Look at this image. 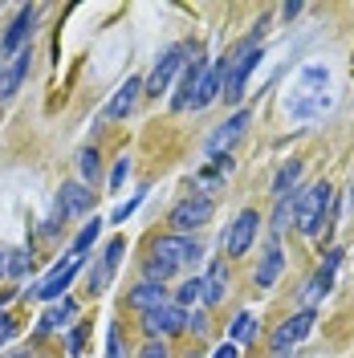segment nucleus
Masks as SVG:
<instances>
[{
  "mask_svg": "<svg viewBox=\"0 0 354 358\" xmlns=\"http://www.w3.org/2000/svg\"><path fill=\"white\" fill-rule=\"evenodd\" d=\"M204 257V248H199V241H192V236H159L155 245H151V257H147V281H155V285H163L167 277H176L183 265H192V261H199Z\"/></svg>",
  "mask_w": 354,
  "mask_h": 358,
  "instance_id": "obj_1",
  "label": "nucleus"
},
{
  "mask_svg": "<svg viewBox=\"0 0 354 358\" xmlns=\"http://www.w3.org/2000/svg\"><path fill=\"white\" fill-rule=\"evenodd\" d=\"M330 212H334V187L326 179H318V183L302 187V192L293 196V228H297L302 236H318L322 228L330 232L334 228Z\"/></svg>",
  "mask_w": 354,
  "mask_h": 358,
  "instance_id": "obj_2",
  "label": "nucleus"
},
{
  "mask_svg": "<svg viewBox=\"0 0 354 358\" xmlns=\"http://www.w3.org/2000/svg\"><path fill=\"white\" fill-rule=\"evenodd\" d=\"M212 212H216L212 196H199V192H192L187 200H179L176 208H171L167 224H171V232H176V236H192L196 228H204V224L212 220Z\"/></svg>",
  "mask_w": 354,
  "mask_h": 358,
  "instance_id": "obj_3",
  "label": "nucleus"
},
{
  "mask_svg": "<svg viewBox=\"0 0 354 358\" xmlns=\"http://www.w3.org/2000/svg\"><path fill=\"white\" fill-rule=\"evenodd\" d=\"M187 57H192V45H183V41L171 45V49H167V53H163V57L155 62V69H151V78L143 82V90H147L151 98L167 94V86L176 82V73H179L183 66H187Z\"/></svg>",
  "mask_w": 354,
  "mask_h": 358,
  "instance_id": "obj_4",
  "label": "nucleus"
},
{
  "mask_svg": "<svg viewBox=\"0 0 354 358\" xmlns=\"http://www.w3.org/2000/svg\"><path fill=\"white\" fill-rule=\"evenodd\" d=\"M187 330V310L179 306H159V310L143 313V334L151 342H163V338H176Z\"/></svg>",
  "mask_w": 354,
  "mask_h": 358,
  "instance_id": "obj_5",
  "label": "nucleus"
},
{
  "mask_svg": "<svg viewBox=\"0 0 354 358\" xmlns=\"http://www.w3.org/2000/svg\"><path fill=\"white\" fill-rule=\"evenodd\" d=\"M82 265H86V257H73V252H69L66 261H57V265L49 268V277H45L33 293H37L41 301H57V297H66V289L73 285V277L82 273Z\"/></svg>",
  "mask_w": 354,
  "mask_h": 358,
  "instance_id": "obj_6",
  "label": "nucleus"
},
{
  "mask_svg": "<svg viewBox=\"0 0 354 358\" xmlns=\"http://www.w3.org/2000/svg\"><path fill=\"white\" fill-rule=\"evenodd\" d=\"M90 208H94V192H90L82 179H69V183H62V192L53 200V216L57 220H69V216H82Z\"/></svg>",
  "mask_w": 354,
  "mask_h": 358,
  "instance_id": "obj_7",
  "label": "nucleus"
},
{
  "mask_svg": "<svg viewBox=\"0 0 354 358\" xmlns=\"http://www.w3.org/2000/svg\"><path fill=\"white\" fill-rule=\"evenodd\" d=\"M37 13H41V8L24 4L21 13L13 17V24L4 29V37H0V53H4L8 62H13V57H17V53L24 49V41H29V33H33V24H37Z\"/></svg>",
  "mask_w": 354,
  "mask_h": 358,
  "instance_id": "obj_8",
  "label": "nucleus"
},
{
  "mask_svg": "<svg viewBox=\"0 0 354 358\" xmlns=\"http://www.w3.org/2000/svg\"><path fill=\"white\" fill-rule=\"evenodd\" d=\"M257 224H261V216H257L253 208H244L241 216L228 224V236H224V252H228V257H244V252H248V245L257 241Z\"/></svg>",
  "mask_w": 354,
  "mask_h": 358,
  "instance_id": "obj_9",
  "label": "nucleus"
},
{
  "mask_svg": "<svg viewBox=\"0 0 354 358\" xmlns=\"http://www.w3.org/2000/svg\"><path fill=\"white\" fill-rule=\"evenodd\" d=\"M248 118H253L248 110H236V114H232V118L224 122L220 131H216L212 138H208V155H212V159H220V151L228 155V151H232V147H236V143L244 138V131H248Z\"/></svg>",
  "mask_w": 354,
  "mask_h": 358,
  "instance_id": "obj_10",
  "label": "nucleus"
},
{
  "mask_svg": "<svg viewBox=\"0 0 354 358\" xmlns=\"http://www.w3.org/2000/svg\"><path fill=\"white\" fill-rule=\"evenodd\" d=\"M208 57H192L187 66H183V78H179V86H176V98H171V110H192V98H196V86H199V78L208 73Z\"/></svg>",
  "mask_w": 354,
  "mask_h": 358,
  "instance_id": "obj_11",
  "label": "nucleus"
},
{
  "mask_svg": "<svg viewBox=\"0 0 354 358\" xmlns=\"http://www.w3.org/2000/svg\"><path fill=\"white\" fill-rule=\"evenodd\" d=\"M29 62H33V49H29V45H24L13 62H0V102L17 94V86H21L24 73H29Z\"/></svg>",
  "mask_w": 354,
  "mask_h": 358,
  "instance_id": "obj_12",
  "label": "nucleus"
},
{
  "mask_svg": "<svg viewBox=\"0 0 354 358\" xmlns=\"http://www.w3.org/2000/svg\"><path fill=\"white\" fill-rule=\"evenodd\" d=\"M139 94H143V78H127L122 86L111 94V102H106V118H127V114L139 106Z\"/></svg>",
  "mask_w": 354,
  "mask_h": 358,
  "instance_id": "obj_13",
  "label": "nucleus"
},
{
  "mask_svg": "<svg viewBox=\"0 0 354 358\" xmlns=\"http://www.w3.org/2000/svg\"><path fill=\"white\" fill-rule=\"evenodd\" d=\"M281 268H285V252H281V245H277V236L265 245V257L257 261V289H273V281L281 277Z\"/></svg>",
  "mask_w": 354,
  "mask_h": 358,
  "instance_id": "obj_14",
  "label": "nucleus"
},
{
  "mask_svg": "<svg viewBox=\"0 0 354 358\" xmlns=\"http://www.w3.org/2000/svg\"><path fill=\"white\" fill-rule=\"evenodd\" d=\"M127 306L139 310V313H151V310H159V306H171V301H167V289H163V285L143 281V285H134V289L127 293Z\"/></svg>",
  "mask_w": 354,
  "mask_h": 358,
  "instance_id": "obj_15",
  "label": "nucleus"
},
{
  "mask_svg": "<svg viewBox=\"0 0 354 358\" xmlns=\"http://www.w3.org/2000/svg\"><path fill=\"white\" fill-rule=\"evenodd\" d=\"M338 261H342V248H330L326 252V265L313 273V281L306 285V301H318V297H326L334 285V273H338Z\"/></svg>",
  "mask_w": 354,
  "mask_h": 358,
  "instance_id": "obj_16",
  "label": "nucleus"
},
{
  "mask_svg": "<svg viewBox=\"0 0 354 358\" xmlns=\"http://www.w3.org/2000/svg\"><path fill=\"white\" fill-rule=\"evenodd\" d=\"M216 98H224V78H220V69L212 66L204 78H199V86H196V98H192V110H208Z\"/></svg>",
  "mask_w": 354,
  "mask_h": 358,
  "instance_id": "obj_17",
  "label": "nucleus"
},
{
  "mask_svg": "<svg viewBox=\"0 0 354 358\" xmlns=\"http://www.w3.org/2000/svg\"><path fill=\"white\" fill-rule=\"evenodd\" d=\"M224 293H228V265H224V261H216V265L208 268V277L199 281V301L216 306Z\"/></svg>",
  "mask_w": 354,
  "mask_h": 358,
  "instance_id": "obj_18",
  "label": "nucleus"
},
{
  "mask_svg": "<svg viewBox=\"0 0 354 358\" xmlns=\"http://www.w3.org/2000/svg\"><path fill=\"white\" fill-rule=\"evenodd\" d=\"M302 171H306V163H302V159H289V163H281V171L273 176V200H285L289 192H297V179H302Z\"/></svg>",
  "mask_w": 354,
  "mask_h": 358,
  "instance_id": "obj_19",
  "label": "nucleus"
},
{
  "mask_svg": "<svg viewBox=\"0 0 354 358\" xmlns=\"http://www.w3.org/2000/svg\"><path fill=\"white\" fill-rule=\"evenodd\" d=\"M73 317H78V301H73V297H62V301H57V306H53V310H49V313L41 317L37 334H49V330H62V326H69Z\"/></svg>",
  "mask_w": 354,
  "mask_h": 358,
  "instance_id": "obj_20",
  "label": "nucleus"
},
{
  "mask_svg": "<svg viewBox=\"0 0 354 358\" xmlns=\"http://www.w3.org/2000/svg\"><path fill=\"white\" fill-rule=\"evenodd\" d=\"M78 176H82L86 187L102 176V155H98V147H82V151H78Z\"/></svg>",
  "mask_w": 354,
  "mask_h": 358,
  "instance_id": "obj_21",
  "label": "nucleus"
},
{
  "mask_svg": "<svg viewBox=\"0 0 354 358\" xmlns=\"http://www.w3.org/2000/svg\"><path fill=\"white\" fill-rule=\"evenodd\" d=\"M102 224H106V220H98V216H94V220H90L86 228H82V232L73 236V245H69V252H73V257H86L90 248H94V241L102 236Z\"/></svg>",
  "mask_w": 354,
  "mask_h": 358,
  "instance_id": "obj_22",
  "label": "nucleus"
},
{
  "mask_svg": "<svg viewBox=\"0 0 354 358\" xmlns=\"http://www.w3.org/2000/svg\"><path fill=\"white\" fill-rule=\"evenodd\" d=\"M293 346H297V338H293V330H289V322H281V326L273 330V338H269V355L273 358H289Z\"/></svg>",
  "mask_w": 354,
  "mask_h": 358,
  "instance_id": "obj_23",
  "label": "nucleus"
},
{
  "mask_svg": "<svg viewBox=\"0 0 354 358\" xmlns=\"http://www.w3.org/2000/svg\"><path fill=\"white\" fill-rule=\"evenodd\" d=\"M257 338V317L253 313H236L232 317V342H253Z\"/></svg>",
  "mask_w": 354,
  "mask_h": 358,
  "instance_id": "obj_24",
  "label": "nucleus"
},
{
  "mask_svg": "<svg viewBox=\"0 0 354 358\" xmlns=\"http://www.w3.org/2000/svg\"><path fill=\"white\" fill-rule=\"evenodd\" d=\"M122 248H127V241H122V236H114L111 245L102 248V273H106V277L118 268V261H122Z\"/></svg>",
  "mask_w": 354,
  "mask_h": 358,
  "instance_id": "obj_25",
  "label": "nucleus"
},
{
  "mask_svg": "<svg viewBox=\"0 0 354 358\" xmlns=\"http://www.w3.org/2000/svg\"><path fill=\"white\" fill-rule=\"evenodd\" d=\"M289 220H293V200H277L273 203V236H277V232H285L289 228Z\"/></svg>",
  "mask_w": 354,
  "mask_h": 358,
  "instance_id": "obj_26",
  "label": "nucleus"
},
{
  "mask_svg": "<svg viewBox=\"0 0 354 358\" xmlns=\"http://www.w3.org/2000/svg\"><path fill=\"white\" fill-rule=\"evenodd\" d=\"M24 273H33V257H29L24 248H17V252H8V277H17V281H21Z\"/></svg>",
  "mask_w": 354,
  "mask_h": 358,
  "instance_id": "obj_27",
  "label": "nucleus"
},
{
  "mask_svg": "<svg viewBox=\"0 0 354 358\" xmlns=\"http://www.w3.org/2000/svg\"><path fill=\"white\" fill-rule=\"evenodd\" d=\"M289 330H293V338H297V342L310 334V330H313V310H310V306H306L302 313H293V317H289Z\"/></svg>",
  "mask_w": 354,
  "mask_h": 358,
  "instance_id": "obj_28",
  "label": "nucleus"
},
{
  "mask_svg": "<svg viewBox=\"0 0 354 358\" xmlns=\"http://www.w3.org/2000/svg\"><path fill=\"white\" fill-rule=\"evenodd\" d=\"M192 301H199V281H196V277H192V281H183V285L176 289V306H179V310H183V306H192Z\"/></svg>",
  "mask_w": 354,
  "mask_h": 358,
  "instance_id": "obj_29",
  "label": "nucleus"
},
{
  "mask_svg": "<svg viewBox=\"0 0 354 358\" xmlns=\"http://www.w3.org/2000/svg\"><path fill=\"white\" fill-rule=\"evenodd\" d=\"M86 334H90L86 322H82V326H73V330L66 334V350H69V355H82V346H86Z\"/></svg>",
  "mask_w": 354,
  "mask_h": 358,
  "instance_id": "obj_30",
  "label": "nucleus"
},
{
  "mask_svg": "<svg viewBox=\"0 0 354 358\" xmlns=\"http://www.w3.org/2000/svg\"><path fill=\"white\" fill-rule=\"evenodd\" d=\"M127 176H131V159L122 155L118 163H114V171H111V192H118V187L127 183Z\"/></svg>",
  "mask_w": 354,
  "mask_h": 358,
  "instance_id": "obj_31",
  "label": "nucleus"
},
{
  "mask_svg": "<svg viewBox=\"0 0 354 358\" xmlns=\"http://www.w3.org/2000/svg\"><path fill=\"white\" fill-rule=\"evenodd\" d=\"M139 203H143V192H139L134 200L118 203V208H114V216H111V224H127V216H131V212H134V208H139Z\"/></svg>",
  "mask_w": 354,
  "mask_h": 358,
  "instance_id": "obj_32",
  "label": "nucleus"
},
{
  "mask_svg": "<svg viewBox=\"0 0 354 358\" xmlns=\"http://www.w3.org/2000/svg\"><path fill=\"white\" fill-rule=\"evenodd\" d=\"M13 338H17V322H13V317H8V313L0 310V346H8V342H13Z\"/></svg>",
  "mask_w": 354,
  "mask_h": 358,
  "instance_id": "obj_33",
  "label": "nucleus"
},
{
  "mask_svg": "<svg viewBox=\"0 0 354 358\" xmlns=\"http://www.w3.org/2000/svg\"><path fill=\"white\" fill-rule=\"evenodd\" d=\"M106 358H122V342H118V330H106Z\"/></svg>",
  "mask_w": 354,
  "mask_h": 358,
  "instance_id": "obj_34",
  "label": "nucleus"
},
{
  "mask_svg": "<svg viewBox=\"0 0 354 358\" xmlns=\"http://www.w3.org/2000/svg\"><path fill=\"white\" fill-rule=\"evenodd\" d=\"M139 358H167V346H163V342H147V346L139 350Z\"/></svg>",
  "mask_w": 354,
  "mask_h": 358,
  "instance_id": "obj_35",
  "label": "nucleus"
},
{
  "mask_svg": "<svg viewBox=\"0 0 354 358\" xmlns=\"http://www.w3.org/2000/svg\"><path fill=\"white\" fill-rule=\"evenodd\" d=\"M212 358H241V350H236V342H224V346L212 350Z\"/></svg>",
  "mask_w": 354,
  "mask_h": 358,
  "instance_id": "obj_36",
  "label": "nucleus"
},
{
  "mask_svg": "<svg viewBox=\"0 0 354 358\" xmlns=\"http://www.w3.org/2000/svg\"><path fill=\"white\" fill-rule=\"evenodd\" d=\"M297 13H302V4H285V8H281V17H285V21H293Z\"/></svg>",
  "mask_w": 354,
  "mask_h": 358,
  "instance_id": "obj_37",
  "label": "nucleus"
},
{
  "mask_svg": "<svg viewBox=\"0 0 354 358\" xmlns=\"http://www.w3.org/2000/svg\"><path fill=\"white\" fill-rule=\"evenodd\" d=\"M4 277H8V252L0 248V281H4Z\"/></svg>",
  "mask_w": 354,
  "mask_h": 358,
  "instance_id": "obj_38",
  "label": "nucleus"
}]
</instances>
